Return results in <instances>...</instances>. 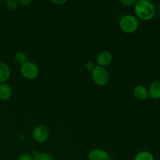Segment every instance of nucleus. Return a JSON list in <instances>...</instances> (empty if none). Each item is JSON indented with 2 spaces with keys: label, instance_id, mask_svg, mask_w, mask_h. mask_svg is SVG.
Listing matches in <instances>:
<instances>
[{
  "label": "nucleus",
  "instance_id": "obj_5",
  "mask_svg": "<svg viewBox=\"0 0 160 160\" xmlns=\"http://www.w3.org/2000/svg\"><path fill=\"white\" fill-rule=\"evenodd\" d=\"M32 137L38 143H44L49 138V131L44 125H38L33 130Z\"/></svg>",
  "mask_w": 160,
  "mask_h": 160
},
{
  "label": "nucleus",
  "instance_id": "obj_14",
  "mask_svg": "<svg viewBox=\"0 0 160 160\" xmlns=\"http://www.w3.org/2000/svg\"><path fill=\"white\" fill-rule=\"evenodd\" d=\"M33 160H55L51 155L45 152H38L34 155Z\"/></svg>",
  "mask_w": 160,
  "mask_h": 160
},
{
  "label": "nucleus",
  "instance_id": "obj_12",
  "mask_svg": "<svg viewBox=\"0 0 160 160\" xmlns=\"http://www.w3.org/2000/svg\"><path fill=\"white\" fill-rule=\"evenodd\" d=\"M134 160H155V158L150 152L141 151L136 154Z\"/></svg>",
  "mask_w": 160,
  "mask_h": 160
},
{
  "label": "nucleus",
  "instance_id": "obj_17",
  "mask_svg": "<svg viewBox=\"0 0 160 160\" xmlns=\"http://www.w3.org/2000/svg\"><path fill=\"white\" fill-rule=\"evenodd\" d=\"M95 67H96V66L94 64V62H92V61H88V62H86L85 65H84V67H85L86 70H88V71L90 72L93 71L94 69L95 68Z\"/></svg>",
  "mask_w": 160,
  "mask_h": 160
},
{
  "label": "nucleus",
  "instance_id": "obj_15",
  "mask_svg": "<svg viewBox=\"0 0 160 160\" xmlns=\"http://www.w3.org/2000/svg\"><path fill=\"white\" fill-rule=\"evenodd\" d=\"M6 5V7L11 11H14L18 8V2L16 0H8V1L5 2Z\"/></svg>",
  "mask_w": 160,
  "mask_h": 160
},
{
  "label": "nucleus",
  "instance_id": "obj_7",
  "mask_svg": "<svg viewBox=\"0 0 160 160\" xmlns=\"http://www.w3.org/2000/svg\"><path fill=\"white\" fill-rule=\"evenodd\" d=\"M88 160H110V156L106 150L95 148L88 153Z\"/></svg>",
  "mask_w": 160,
  "mask_h": 160
},
{
  "label": "nucleus",
  "instance_id": "obj_9",
  "mask_svg": "<svg viewBox=\"0 0 160 160\" xmlns=\"http://www.w3.org/2000/svg\"><path fill=\"white\" fill-rule=\"evenodd\" d=\"M148 96L154 100L160 99V81H155L150 84Z\"/></svg>",
  "mask_w": 160,
  "mask_h": 160
},
{
  "label": "nucleus",
  "instance_id": "obj_18",
  "mask_svg": "<svg viewBox=\"0 0 160 160\" xmlns=\"http://www.w3.org/2000/svg\"><path fill=\"white\" fill-rule=\"evenodd\" d=\"M17 160H33V156L28 153H23L17 158Z\"/></svg>",
  "mask_w": 160,
  "mask_h": 160
},
{
  "label": "nucleus",
  "instance_id": "obj_6",
  "mask_svg": "<svg viewBox=\"0 0 160 160\" xmlns=\"http://www.w3.org/2000/svg\"><path fill=\"white\" fill-rule=\"evenodd\" d=\"M113 60L112 54L109 51H102L97 56L96 62L98 66L106 67L110 65Z\"/></svg>",
  "mask_w": 160,
  "mask_h": 160
},
{
  "label": "nucleus",
  "instance_id": "obj_3",
  "mask_svg": "<svg viewBox=\"0 0 160 160\" xmlns=\"http://www.w3.org/2000/svg\"><path fill=\"white\" fill-rule=\"evenodd\" d=\"M92 78L93 82L98 86H105L109 81V73L105 67L96 66L92 72Z\"/></svg>",
  "mask_w": 160,
  "mask_h": 160
},
{
  "label": "nucleus",
  "instance_id": "obj_8",
  "mask_svg": "<svg viewBox=\"0 0 160 160\" xmlns=\"http://www.w3.org/2000/svg\"><path fill=\"white\" fill-rule=\"evenodd\" d=\"M11 70L9 66L4 62H0V84L6 83L9 79Z\"/></svg>",
  "mask_w": 160,
  "mask_h": 160
},
{
  "label": "nucleus",
  "instance_id": "obj_10",
  "mask_svg": "<svg viewBox=\"0 0 160 160\" xmlns=\"http://www.w3.org/2000/svg\"><path fill=\"white\" fill-rule=\"evenodd\" d=\"M133 95L137 99L145 100L148 97V90L145 86L137 85L133 90Z\"/></svg>",
  "mask_w": 160,
  "mask_h": 160
},
{
  "label": "nucleus",
  "instance_id": "obj_19",
  "mask_svg": "<svg viewBox=\"0 0 160 160\" xmlns=\"http://www.w3.org/2000/svg\"><path fill=\"white\" fill-rule=\"evenodd\" d=\"M17 2H18V4L21 5V6H28V5L31 4V1H30V0H23V1H22V0H19V1H17Z\"/></svg>",
  "mask_w": 160,
  "mask_h": 160
},
{
  "label": "nucleus",
  "instance_id": "obj_4",
  "mask_svg": "<svg viewBox=\"0 0 160 160\" xmlns=\"http://www.w3.org/2000/svg\"><path fill=\"white\" fill-rule=\"evenodd\" d=\"M20 73L28 80H34L38 78L39 74V68L38 65L31 61H27L20 65Z\"/></svg>",
  "mask_w": 160,
  "mask_h": 160
},
{
  "label": "nucleus",
  "instance_id": "obj_21",
  "mask_svg": "<svg viewBox=\"0 0 160 160\" xmlns=\"http://www.w3.org/2000/svg\"><path fill=\"white\" fill-rule=\"evenodd\" d=\"M123 160H128V159H123Z\"/></svg>",
  "mask_w": 160,
  "mask_h": 160
},
{
  "label": "nucleus",
  "instance_id": "obj_16",
  "mask_svg": "<svg viewBox=\"0 0 160 160\" xmlns=\"http://www.w3.org/2000/svg\"><path fill=\"white\" fill-rule=\"evenodd\" d=\"M136 2H137L136 0H121L120 3L126 7H130V6H134Z\"/></svg>",
  "mask_w": 160,
  "mask_h": 160
},
{
  "label": "nucleus",
  "instance_id": "obj_1",
  "mask_svg": "<svg viewBox=\"0 0 160 160\" xmlns=\"http://www.w3.org/2000/svg\"><path fill=\"white\" fill-rule=\"evenodd\" d=\"M134 7L136 17L142 20H150L156 14V8L154 5L148 0L137 1Z\"/></svg>",
  "mask_w": 160,
  "mask_h": 160
},
{
  "label": "nucleus",
  "instance_id": "obj_11",
  "mask_svg": "<svg viewBox=\"0 0 160 160\" xmlns=\"http://www.w3.org/2000/svg\"><path fill=\"white\" fill-rule=\"evenodd\" d=\"M12 88L9 84L6 83L0 84V99L2 101H7L12 97Z\"/></svg>",
  "mask_w": 160,
  "mask_h": 160
},
{
  "label": "nucleus",
  "instance_id": "obj_20",
  "mask_svg": "<svg viewBox=\"0 0 160 160\" xmlns=\"http://www.w3.org/2000/svg\"><path fill=\"white\" fill-rule=\"evenodd\" d=\"M51 2L55 5H62L67 2V1L66 0H55V1H51Z\"/></svg>",
  "mask_w": 160,
  "mask_h": 160
},
{
  "label": "nucleus",
  "instance_id": "obj_13",
  "mask_svg": "<svg viewBox=\"0 0 160 160\" xmlns=\"http://www.w3.org/2000/svg\"><path fill=\"white\" fill-rule=\"evenodd\" d=\"M14 60L16 61V62L20 64H23L24 62H26L28 60V56L25 52L22 51H18L15 53L14 55Z\"/></svg>",
  "mask_w": 160,
  "mask_h": 160
},
{
  "label": "nucleus",
  "instance_id": "obj_2",
  "mask_svg": "<svg viewBox=\"0 0 160 160\" xmlns=\"http://www.w3.org/2000/svg\"><path fill=\"white\" fill-rule=\"evenodd\" d=\"M139 26L138 20L134 15L128 14L121 17L120 20V28L126 34H133L138 30Z\"/></svg>",
  "mask_w": 160,
  "mask_h": 160
}]
</instances>
